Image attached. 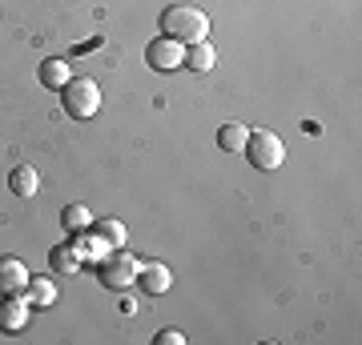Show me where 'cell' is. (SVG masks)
Here are the masks:
<instances>
[{
	"mask_svg": "<svg viewBox=\"0 0 362 345\" xmlns=\"http://www.w3.org/2000/svg\"><path fill=\"white\" fill-rule=\"evenodd\" d=\"M145 64L153 73H173V68L185 64V44L181 40H169V37H153L145 44Z\"/></svg>",
	"mask_w": 362,
	"mask_h": 345,
	"instance_id": "cell-5",
	"label": "cell"
},
{
	"mask_svg": "<svg viewBox=\"0 0 362 345\" xmlns=\"http://www.w3.org/2000/svg\"><path fill=\"white\" fill-rule=\"evenodd\" d=\"M69 80H73V64H69L65 56H49V61L40 64V85H45V89L61 92Z\"/></svg>",
	"mask_w": 362,
	"mask_h": 345,
	"instance_id": "cell-9",
	"label": "cell"
},
{
	"mask_svg": "<svg viewBox=\"0 0 362 345\" xmlns=\"http://www.w3.org/2000/svg\"><path fill=\"white\" fill-rule=\"evenodd\" d=\"M25 297L33 301V309H49L57 301V285H52V277H28Z\"/></svg>",
	"mask_w": 362,
	"mask_h": 345,
	"instance_id": "cell-14",
	"label": "cell"
},
{
	"mask_svg": "<svg viewBox=\"0 0 362 345\" xmlns=\"http://www.w3.org/2000/svg\"><path fill=\"white\" fill-rule=\"evenodd\" d=\"M161 37L181 40V44H197V40H209V16L194 4H169L161 13Z\"/></svg>",
	"mask_w": 362,
	"mask_h": 345,
	"instance_id": "cell-1",
	"label": "cell"
},
{
	"mask_svg": "<svg viewBox=\"0 0 362 345\" xmlns=\"http://www.w3.org/2000/svg\"><path fill=\"white\" fill-rule=\"evenodd\" d=\"M73 249H77V257L81 261H93V265H101L105 257H109V241H105V237H97V233H77V245H73Z\"/></svg>",
	"mask_w": 362,
	"mask_h": 345,
	"instance_id": "cell-11",
	"label": "cell"
},
{
	"mask_svg": "<svg viewBox=\"0 0 362 345\" xmlns=\"http://www.w3.org/2000/svg\"><path fill=\"white\" fill-rule=\"evenodd\" d=\"M250 141V128L242 125V121H226V125L218 128V145L226 149V153H242Z\"/></svg>",
	"mask_w": 362,
	"mask_h": 345,
	"instance_id": "cell-13",
	"label": "cell"
},
{
	"mask_svg": "<svg viewBox=\"0 0 362 345\" xmlns=\"http://www.w3.org/2000/svg\"><path fill=\"white\" fill-rule=\"evenodd\" d=\"M65 113L69 116H77V121H89V116H97L101 113V89H97V80L93 77H73L65 85Z\"/></svg>",
	"mask_w": 362,
	"mask_h": 345,
	"instance_id": "cell-4",
	"label": "cell"
},
{
	"mask_svg": "<svg viewBox=\"0 0 362 345\" xmlns=\"http://www.w3.org/2000/svg\"><path fill=\"white\" fill-rule=\"evenodd\" d=\"M93 233L109 241V249H125V225L117 217H105V221H93Z\"/></svg>",
	"mask_w": 362,
	"mask_h": 345,
	"instance_id": "cell-16",
	"label": "cell"
},
{
	"mask_svg": "<svg viewBox=\"0 0 362 345\" xmlns=\"http://www.w3.org/2000/svg\"><path fill=\"white\" fill-rule=\"evenodd\" d=\"M242 153L250 157V165L262 169V173H270V169H278L286 161V145L282 137L274 133V128H250V141Z\"/></svg>",
	"mask_w": 362,
	"mask_h": 345,
	"instance_id": "cell-2",
	"label": "cell"
},
{
	"mask_svg": "<svg viewBox=\"0 0 362 345\" xmlns=\"http://www.w3.org/2000/svg\"><path fill=\"white\" fill-rule=\"evenodd\" d=\"M137 269H141V261H137L129 249H109V257L97 265V277H101L105 289L121 293V289H129V285L137 282Z\"/></svg>",
	"mask_w": 362,
	"mask_h": 345,
	"instance_id": "cell-3",
	"label": "cell"
},
{
	"mask_svg": "<svg viewBox=\"0 0 362 345\" xmlns=\"http://www.w3.org/2000/svg\"><path fill=\"white\" fill-rule=\"evenodd\" d=\"M8 189L16 193V197H37L40 189V173L33 165H16L13 173H8Z\"/></svg>",
	"mask_w": 362,
	"mask_h": 345,
	"instance_id": "cell-12",
	"label": "cell"
},
{
	"mask_svg": "<svg viewBox=\"0 0 362 345\" xmlns=\"http://www.w3.org/2000/svg\"><path fill=\"white\" fill-rule=\"evenodd\" d=\"M214 61H218L214 44H209V40H197V44H185V64H181V68H189V73H209Z\"/></svg>",
	"mask_w": 362,
	"mask_h": 345,
	"instance_id": "cell-10",
	"label": "cell"
},
{
	"mask_svg": "<svg viewBox=\"0 0 362 345\" xmlns=\"http://www.w3.org/2000/svg\"><path fill=\"white\" fill-rule=\"evenodd\" d=\"M33 321V301L25 293H13V297H0V329L4 333H21Z\"/></svg>",
	"mask_w": 362,
	"mask_h": 345,
	"instance_id": "cell-6",
	"label": "cell"
},
{
	"mask_svg": "<svg viewBox=\"0 0 362 345\" xmlns=\"http://www.w3.org/2000/svg\"><path fill=\"white\" fill-rule=\"evenodd\" d=\"M49 265H52V273H77L81 257H77V249H73V245H57V249L49 253Z\"/></svg>",
	"mask_w": 362,
	"mask_h": 345,
	"instance_id": "cell-17",
	"label": "cell"
},
{
	"mask_svg": "<svg viewBox=\"0 0 362 345\" xmlns=\"http://www.w3.org/2000/svg\"><path fill=\"white\" fill-rule=\"evenodd\" d=\"M153 345H185V333L181 329H161L153 337Z\"/></svg>",
	"mask_w": 362,
	"mask_h": 345,
	"instance_id": "cell-18",
	"label": "cell"
},
{
	"mask_svg": "<svg viewBox=\"0 0 362 345\" xmlns=\"http://www.w3.org/2000/svg\"><path fill=\"white\" fill-rule=\"evenodd\" d=\"M61 225H65V233H89L93 229V213L85 209V205H65L61 209Z\"/></svg>",
	"mask_w": 362,
	"mask_h": 345,
	"instance_id": "cell-15",
	"label": "cell"
},
{
	"mask_svg": "<svg viewBox=\"0 0 362 345\" xmlns=\"http://www.w3.org/2000/svg\"><path fill=\"white\" fill-rule=\"evenodd\" d=\"M137 289L141 293H149V297H161V293H169V285H173V273H169L161 261H149V265H141L137 269Z\"/></svg>",
	"mask_w": 362,
	"mask_h": 345,
	"instance_id": "cell-7",
	"label": "cell"
},
{
	"mask_svg": "<svg viewBox=\"0 0 362 345\" xmlns=\"http://www.w3.org/2000/svg\"><path fill=\"white\" fill-rule=\"evenodd\" d=\"M28 285V269L21 257H0V297H13V293H25Z\"/></svg>",
	"mask_w": 362,
	"mask_h": 345,
	"instance_id": "cell-8",
	"label": "cell"
}]
</instances>
